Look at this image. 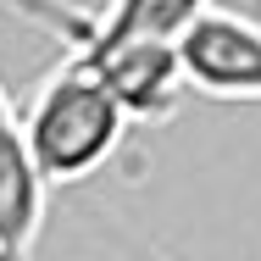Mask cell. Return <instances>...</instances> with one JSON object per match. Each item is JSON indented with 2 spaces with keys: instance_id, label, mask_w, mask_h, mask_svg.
<instances>
[{
  "instance_id": "cell-5",
  "label": "cell",
  "mask_w": 261,
  "mask_h": 261,
  "mask_svg": "<svg viewBox=\"0 0 261 261\" xmlns=\"http://www.w3.org/2000/svg\"><path fill=\"white\" fill-rule=\"evenodd\" d=\"M17 111H11V95H6V84H0V122H11Z\"/></svg>"
},
{
  "instance_id": "cell-4",
  "label": "cell",
  "mask_w": 261,
  "mask_h": 261,
  "mask_svg": "<svg viewBox=\"0 0 261 261\" xmlns=\"http://www.w3.org/2000/svg\"><path fill=\"white\" fill-rule=\"evenodd\" d=\"M45 195H50V184L28 156L17 117L0 122V256L28 261L39 228H45Z\"/></svg>"
},
{
  "instance_id": "cell-2",
  "label": "cell",
  "mask_w": 261,
  "mask_h": 261,
  "mask_svg": "<svg viewBox=\"0 0 261 261\" xmlns=\"http://www.w3.org/2000/svg\"><path fill=\"white\" fill-rule=\"evenodd\" d=\"M178 50H184L189 89L211 100H261V22L211 11Z\"/></svg>"
},
{
  "instance_id": "cell-3",
  "label": "cell",
  "mask_w": 261,
  "mask_h": 261,
  "mask_svg": "<svg viewBox=\"0 0 261 261\" xmlns=\"http://www.w3.org/2000/svg\"><path fill=\"white\" fill-rule=\"evenodd\" d=\"M84 61L117 89L134 122H167L189 89L178 45H100V50H84Z\"/></svg>"
},
{
  "instance_id": "cell-1",
  "label": "cell",
  "mask_w": 261,
  "mask_h": 261,
  "mask_svg": "<svg viewBox=\"0 0 261 261\" xmlns=\"http://www.w3.org/2000/svg\"><path fill=\"white\" fill-rule=\"evenodd\" d=\"M128 122V106L84 56H67L56 72H45L17 117L45 184H84L89 172H100L122 150Z\"/></svg>"
},
{
  "instance_id": "cell-6",
  "label": "cell",
  "mask_w": 261,
  "mask_h": 261,
  "mask_svg": "<svg viewBox=\"0 0 261 261\" xmlns=\"http://www.w3.org/2000/svg\"><path fill=\"white\" fill-rule=\"evenodd\" d=\"M0 261H11V256H0Z\"/></svg>"
}]
</instances>
